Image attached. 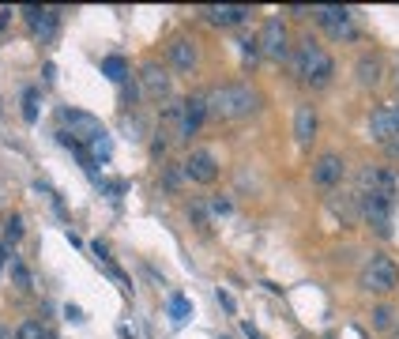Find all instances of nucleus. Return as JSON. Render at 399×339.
<instances>
[{"instance_id": "f257e3e1", "label": "nucleus", "mask_w": 399, "mask_h": 339, "mask_svg": "<svg viewBox=\"0 0 399 339\" xmlns=\"http://www.w3.org/2000/svg\"><path fill=\"white\" fill-rule=\"evenodd\" d=\"M257 106H260V94L245 83H223L207 94V117H219V121H241Z\"/></svg>"}, {"instance_id": "f03ea898", "label": "nucleus", "mask_w": 399, "mask_h": 339, "mask_svg": "<svg viewBox=\"0 0 399 339\" xmlns=\"http://www.w3.org/2000/svg\"><path fill=\"white\" fill-rule=\"evenodd\" d=\"M290 64H294V75H297L302 83H309V87H328L331 75H336V61H331L313 38H302V42H297Z\"/></svg>"}, {"instance_id": "7ed1b4c3", "label": "nucleus", "mask_w": 399, "mask_h": 339, "mask_svg": "<svg viewBox=\"0 0 399 339\" xmlns=\"http://www.w3.org/2000/svg\"><path fill=\"white\" fill-rule=\"evenodd\" d=\"M362 218L369 223V230L381 238H392V215H395V192H358Z\"/></svg>"}, {"instance_id": "20e7f679", "label": "nucleus", "mask_w": 399, "mask_h": 339, "mask_svg": "<svg viewBox=\"0 0 399 339\" xmlns=\"http://www.w3.org/2000/svg\"><path fill=\"white\" fill-rule=\"evenodd\" d=\"M362 287L373 290V294H392L399 287V268L388 257L373 253L369 260H365V268H362Z\"/></svg>"}, {"instance_id": "39448f33", "label": "nucleus", "mask_w": 399, "mask_h": 339, "mask_svg": "<svg viewBox=\"0 0 399 339\" xmlns=\"http://www.w3.org/2000/svg\"><path fill=\"white\" fill-rule=\"evenodd\" d=\"M260 53H264V57H271V61H286V57H290V35H286V23L279 16L264 19V27H260Z\"/></svg>"}, {"instance_id": "423d86ee", "label": "nucleus", "mask_w": 399, "mask_h": 339, "mask_svg": "<svg viewBox=\"0 0 399 339\" xmlns=\"http://www.w3.org/2000/svg\"><path fill=\"white\" fill-rule=\"evenodd\" d=\"M61 121H64L61 132H68L80 147L91 144V140H98V136L106 132L102 121H98V117H91V113H83V109H61Z\"/></svg>"}, {"instance_id": "0eeeda50", "label": "nucleus", "mask_w": 399, "mask_h": 339, "mask_svg": "<svg viewBox=\"0 0 399 339\" xmlns=\"http://www.w3.org/2000/svg\"><path fill=\"white\" fill-rule=\"evenodd\" d=\"M313 16H317V23L328 30L336 42L343 38H354L358 30H354V16H350V8H339V4H324V8H313Z\"/></svg>"}, {"instance_id": "6e6552de", "label": "nucleus", "mask_w": 399, "mask_h": 339, "mask_svg": "<svg viewBox=\"0 0 399 339\" xmlns=\"http://www.w3.org/2000/svg\"><path fill=\"white\" fill-rule=\"evenodd\" d=\"M140 87H143V98H151V102H170V91H173L170 72L159 61H147L140 68Z\"/></svg>"}, {"instance_id": "1a4fd4ad", "label": "nucleus", "mask_w": 399, "mask_h": 339, "mask_svg": "<svg viewBox=\"0 0 399 339\" xmlns=\"http://www.w3.org/2000/svg\"><path fill=\"white\" fill-rule=\"evenodd\" d=\"M181 170H185V178L188 181H196V185H211L219 178V159L211 155V151H204V147H196L192 155H188L181 162Z\"/></svg>"}, {"instance_id": "9d476101", "label": "nucleus", "mask_w": 399, "mask_h": 339, "mask_svg": "<svg viewBox=\"0 0 399 339\" xmlns=\"http://www.w3.org/2000/svg\"><path fill=\"white\" fill-rule=\"evenodd\" d=\"M369 132H373V140H381V144H392V140L399 136V102L376 109V113L369 117Z\"/></svg>"}, {"instance_id": "9b49d317", "label": "nucleus", "mask_w": 399, "mask_h": 339, "mask_svg": "<svg viewBox=\"0 0 399 339\" xmlns=\"http://www.w3.org/2000/svg\"><path fill=\"white\" fill-rule=\"evenodd\" d=\"M399 189V178L384 166H365L358 173V192H395Z\"/></svg>"}, {"instance_id": "f8f14e48", "label": "nucleus", "mask_w": 399, "mask_h": 339, "mask_svg": "<svg viewBox=\"0 0 399 339\" xmlns=\"http://www.w3.org/2000/svg\"><path fill=\"white\" fill-rule=\"evenodd\" d=\"M343 170H347V162L328 151V155H320L313 162V185H320V189H331V185L343 181Z\"/></svg>"}, {"instance_id": "ddd939ff", "label": "nucleus", "mask_w": 399, "mask_h": 339, "mask_svg": "<svg viewBox=\"0 0 399 339\" xmlns=\"http://www.w3.org/2000/svg\"><path fill=\"white\" fill-rule=\"evenodd\" d=\"M252 12L245 4H207L204 8V19L211 27H238V23H245Z\"/></svg>"}, {"instance_id": "4468645a", "label": "nucleus", "mask_w": 399, "mask_h": 339, "mask_svg": "<svg viewBox=\"0 0 399 339\" xmlns=\"http://www.w3.org/2000/svg\"><path fill=\"white\" fill-rule=\"evenodd\" d=\"M23 16H27V23H30V30H35L38 38H53L57 35V23H61V12L57 8H23Z\"/></svg>"}, {"instance_id": "2eb2a0df", "label": "nucleus", "mask_w": 399, "mask_h": 339, "mask_svg": "<svg viewBox=\"0 0 399 339\" xmlns=\"http://www.w3.org/2000/svg\"><path fill=\"white\" fill-rule=\"evenodd\" d=\"M196 61H200L196 42H188V38H173L170 42V64H173L177 72H192Z\"/></svg>"}, {"instance_id": "dca6fc26", "label": "nucleus", "mask_w": 399, "mask_h": 339, "mask_svg": "<svg viewBox=\"0 0 399 339\" xmlns=\"http://www.w3.org/2000/svg\"><path fill=\"white\" fill-rule=\"evenodd\" d=\"M354 75H358L362 87H376V83H381V75H384L381 57H376V53H362L358 64H354Z\"/></svg>"}, {"instance_id": "f3484780", "label": "nucleus", "mask_w": 399, "mask_h": 339, "mask_svg": "<svg viewBox=\"0 0 399 339\" xmlns=\"http://www.w3.org/2000/svg\"><path fill=\"white\" fill-rule=\"evenodd\" d=\"M162 136L185 140V106L181 102H166L162 106Z\"/></svg>"}, {"instance_id": "a211bd4d", "label": "nucleus", "mask_w": 399, "mask_h": 339, "mask_svg": "<svg viewBox=\"0 0 399 339\" xmlns=\"http://www.w3.org/2000/svg\"><path fill=\"white\" fill-rule=\"evenodd\" d=\"M313 132H317V109L309 106V102H302L294 109V136H297V144H309L313 140Z\"/></svg>"}, {"instance_id": "6ab92c4d", "label": "nucleus", "mask_w": 399, "mask_h": 339, "mask_svg": "<svg viewBox=\"0 0 399 339\" xmlns=\"http://www.w3.org/2000/svg\"><path fill=\"white\" fill-rule=\"evenodd\" d=\"M185 140L196 132L200 125L207 121V98H200V94H192V98H185Z\"/></svg>"}, {"instance_id": "aec40b11", "label": "nucleus", "mask_w": 399, "mask_h": 339, "mask_svg": "<svg viewBox=\"0 0 399 339\" xmlns=\"http://www.w3.org/2000/svg\"><path fill=\"white\" fill-rule=\"evenodd\" d=\"M109 155H113V140H109V132H102L98 140H91V144H87V159L94 162H109Z\"/></svg>"}, {"instance_id": "412c9836", "label": "nucleus", "mask_w": 399, "mask_h": 339, "mask_svg": "<svg viewBox=\"0 0 399 339\" xmlns=\"http://www.w3.org/2000/svg\"><path fill=\"white\" fill-rule=\"evenodd\" d=\"M102 75H109L113 83H125L128 80V61L117 57V53H109V57H102Z\"/></svg>"}, {"instance_id": "4be33fe9", "label": "nucleus", "mask_w": 399, "mask_h": 339, "mask_svg": "<svg viewBox=\"0 0 399 339\" xmlns=\"http://www.w3.org/2000/svg\"><path fill=\"white\" fill-rule=\"evenodd\" d=\"M188 316H192V305H188V298H181V294H170V321L173 324H185Z\"/></svg>"}, {"instance_id": "5701e85b", "label": "nucleus", "mask_w": 399, "mask_h": 339, "mask_svg": "<svg viewBox=\"0 0 399 339\" xmlns=\"http://www.w3.org/2000/svg\"><path fill=\"white\" fill-rule=\"evenodd\" d=\"M392 324H395V309H392V305H376V309H373V328H376V332H388Z\"/></svg>"}, {"instance_id": "b1692460", "label": "nucleus", "mask_w": 399, "mask_h": 339, "mask_svg": "<svg viewBox=\"0 0 399 339\" xmlns=\"http://www.w3.org/2000/svg\"><path fill=\"white\" fill-rule=\"evenodd\" d=\"M23 121H30V125L38 121V87H27L23 91Z\"/></svg>"}, {"instance_id": "393cba45", "label": "nucleus", "mask_w": 399, "mask_h": 339, "mask_svg": "<svg viewBox=\"0 0 399 339\" xmlns=\"http://www.w3.org/2000/svg\"><path fill=\"white\" fill-rule=\"evenodd\" d=\"M12 339H46V328H42V321H23Z\"/></svg>"}, {"instance_id": "a878e982", "label": "nucleus", "mask_w": 399, "mask_h": 339, "mask_svg": "<svg viewBox=\"0 0 399 339\" xmlns=\"http://www.w3.org/2000/svg\"><path fill=\"white\" fill-rule=\"evenodd\" d=\"M19 238H23V218H19V215H12V218L4 223V242H8V245H16Z\"/></svg>"}, {"instance_id": "bb28decb", "label": "nucleus", "mask_w": 399, "mask_h": 339, "mask_svg": "<svg viewBox=\"0 0 399 339\" xmlns=\"http://www.w3.org/2000/svg\"><path fill=\"white\" fill-rule=\"evenodd\" d=\"M12 279L19 283V290H30V271H27L23 264H19V260L12 264Z\"/></svg>"}, {"instance_id": "cd10ccee", "label": "nucleus", "mask_w": 399, "mask_h": 339, "mask_svg": "<svg viewBox=\"0 0 399 339\" xmlns=\"http://www.w3.org/2000/svg\"><path fill=\"white\" fill-rule=\"evenodd\" d=\"M241 53H245V61H257L260 57V38H241Z\"/></svg>"}, {"instance_id": "c85d7f7f", "label": "nucleus", "mask_w": 399, "mask_h": 339, "mask_svg": "<svg viewBox=\"0 0 399 339\" xmlns=\"http://www.w3.org/2000/svg\"><path fill=\"white\" fill-rule=\"evenodd\" d=\"M181 173H185V170L166 166V170H162V185H166V189H177V185H181Z\"/></svg>"}, {"instance_id": "c756f323", "label": "nucleus", "mask_w": 399, "mask_h": 339, "mask_svg": "<svg viewBox=\"0 0 399 339\" xmlns=\"http://www.w3.org/2000/svg\"><path fill=\"white\" fill-rule=\"evenodd\" d=\"M215 298H219V305H223L226 313H234V309H238V302H234V294H230V290L219 287V290H215Z\"/></svg>"}, {"instance_id": "7c9ffc66", "label": "nucleus", "mask_w": 399, "mask_h": 339, "mask_svg": "<svg viewBox=\"0 0 399 339\" xmlns=\"http://www.w3.org/2000/svg\"><path fill=\"white\" fill-rule=\"evenodd\" d=\"M125 128L132 132V140H143V121L140 117H125Z\"/></svg>"}, {"instance_id": "2f4dec72", "label": "nucleus", "mask_w": 399, "mask_h": 339, "mask_svg": "<svg viewBox=\"0 0 399 339\" xmlns=\"http://www.w3.org/2000/svg\"><path fill=\"white\" fill-rule=\"evenodd\" d=\"M64 316H68V321H83V309H80V305H64Z\"/></svg>"}, {"instance_id": "473e14b6", "label": "nucleus", "mask_w": 399, "mask_h": 339, "mask_svg": "<svg viewBox=\"0 0 399 339\" xmlns=\"http://www.w3.org/2000/svg\"><path fill=\"white\" fill-rule=\"evenodd\" d=\"M188 215H192L196 223H207V211H204V204H192V207H188Z\"/></svg>"}, {"instance_id": "72a5a7b5", "label": "nucleus", "mask_w": 399, "mask_h": 339, "mask_svg": "<svg viewBox=\"0 0 399 339\" xmlns=\"http://www.w3.org/2000/svg\"><path fill=\"white\" fill-rule=\"evenodd\" d=\"M211 211H215V215H226V211H230V200H215Z\"/></svg>"}, {"instance_id": "f704fd0d", "label": "nucleus", "mask_w": 399, "mask_h": 339, "mask_svg": "<svg viewBox=\"0 0 399 339\" xmlns=\"http://www.w3.org/2000/svg\"><path fill=\"white\" fill-rule=\"evenodd\" d=\"M91 249H94V257H98V260H109V249H106L102 242H94Z\"/></svg>"}, {"instance_id": "c9c22d12", "label": "nucleus", "mask_w": 399, "mask_h": 339, "mask_svg": "<svg viewBox=\"0 0 399 339\" xmlns=\"http://www.w3.org/2000/svg\"><path fill=\"white\" fill-rule=\"evenodd\" d=\"M388 151H392V155H399V140H392V144H388Z\"/></svg>"}, {"instance_id": "e433bc0d", "label": "nucleus", "mask_w": 399, "mask_h": 339, "mask_svg": "<svg viewBox=\"0 0 399 339\" xmlns=\"http://www.w3.org/2000/svg\"><path fill=\"white\" fill-rule=\"evenodd\" d=\"M4 260H8V249H4V245H0V264H4Z\"/></svg>"}, {"instance_id": "4c0bfd02", "label": "nucleus", "mask_w": 399, "mask_h": 339, "mask_svg": "<svg viewBox=\"0 0 399 339\" xmlns=\"http://www.w3.org/2000/svg\"><path fill=\"white\" fill-rule=\"evenodd\" d=\"M395 87H399V61H395Z\"/></svg>"}, {"instance_id": "58836bf2", "label": "nucleus", "mask_w": 399, "mask_h": 339, "mask_svg": "<svg viewBox=\"0 0 399 339\" xmlns=\"http://www.w3.org/2000/svg\"><path fill=\"white\" fill-rule=\"evenodd\" d=\"M392 339H399V324H395V332H392Z\"/></svg>"}, {"instance_id": "ea45409f", "label": "nucleus", "mask_w": 399, "mask_h": 339, "mask_svg": "<svg viewBox=\"0 0 399 339\" xmlns=\"http://www.w3.org/2000/svg\"><path fill=\"white\" fill-rule=\"evenodd\" d=\"M0 109H4V102H0Z\"/></svg>"}]
</instances>
